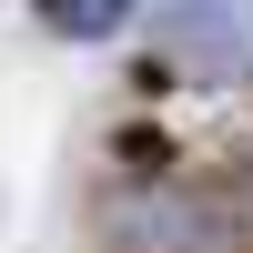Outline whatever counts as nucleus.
<instances>
[{"label":"nucleus","instance_id":"f257e3e1","mask_svg":"<svg viewBox=\"0 0 253 253\" xmlns=\"http://www.w3.org/2000/svg\"><path fill=\"white\" fill-rule=\"evenodd\" d=\"M162 51L193 81H253V0H172Z\"/></svg>","mask_w":253,"mask_h":253},{"label":"nucleus","instance_id":"f03ea898","mask_svg":"<svg viewBox=\"0 0 253 253\" xmlns=\"http://www.w3.org/2000/svg\"><path fill=\"white\" fill-rule=\"evenodd\" d=\"M132 10H142V0H41V20H51L61 41H112Z\"/></svg>","mask_w":253,"mask_h":253}]
</instances>
